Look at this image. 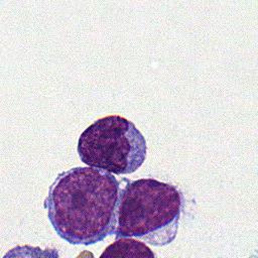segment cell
Masks as SVG:
<instances>
[{
  "label": "cell",
  "mask_w": 258,
  "mask_h": 258,
  "mask_svg": "<svg viewBox=\"0 0 258 258\" xmlns=\"http://www.w3.org/2000/svg\"><path fill=\"white\" fill-rule=\"evenodd\" d=\"M120 183L109 171L77 166L58 173L43 207L56 234L73 245H93L113 235Z\"/></svg>",
  "instance_id": "obj_1"
},
{
  "label": "cell",
  "mask_w": 258,
  "mask_h": 258,
  "mask_svg": "<svg viewBox=\"0 0 258 258\" xmlns=\"http://www.w3.org/2000/svg\"><path fill=\"white\" fill-rule=\"evenodd\" d=\"M182 192L173 184L154 178L128 181L120 189L116 239L135 237L161 247L176 237L183 209Z\"/></svg>",
  "instance_id": "obj_2"
},
{
  "label": "cell",
  "mask_w": 258,
  "mask_h": 258,
  "mask_svg": "<svg viewBox=\"0 0 258 258\" xmlns=\"http://www.w3.org/2000/svg\"><path fill=\"white\" fill-rule=\"evenodd\" d=\"M77 150L81 161L88 166L115 174H129L145 161L147 144L132 121L109 115L83 131Z\"/></svg>",
  "instance_id": "obj_3"
},
{
  "label": "cell",
  "mask_w": 258,
  "mask_h": 258,
  "mask_svg": "<svg viewBox=\"0 0 258 258\" xmlns=\"http://www.w3.org/2000/svg\"><path fill=\"white\" fill-rule=\"evenodd\" d=\"M155 254L143 242L132 237H120L110 244L101 257H154Z\"/></svg>",
  "instance_id": "obj_4"
}]
</instances>
